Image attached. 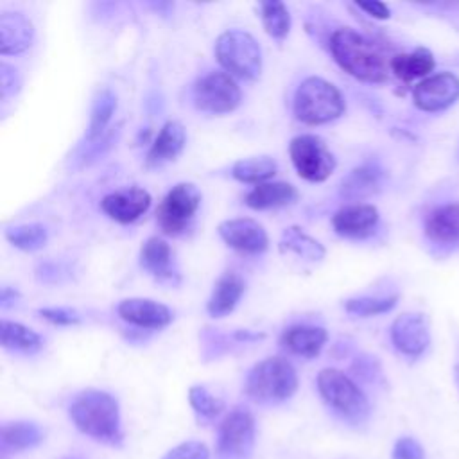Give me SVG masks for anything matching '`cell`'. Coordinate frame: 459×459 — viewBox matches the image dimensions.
I'll return each instance as SVG.
<instances>
[{"mask_svg":"<svg viewBox=\"0 0 459 459\" xmlns=\"http://www.w3.org/2000/svg\"><path fill=\"white\" fill-rule=\"evenodd\" d=\"M68 418L84 436L109 445L120 446L124 441L118 400L102 389H84L68 403Z\"/></svg>","mask_w":459,"mask_h":459,"instance_id":"6da1fadb","label":"cell"},{"mask_svg":"<svg viewBox=\"0 0 459 459\" xmlns=\"http://www.w3.org/2000/svg\"><path fill=\"white\" fill-rule=\"evenodd\" d=\"M330 50L337 65L359 81L384 82L387 63L380 50L362 34L350 27L337 29L330 38Z\"/></svg>","mask_w":459,"mask_h":459,"instance_id":"7a4b0ae2","label":"cell"},{"mask_svg":"<svg viewBox=\"0 0 459 459\" xmlns=\"http://www.w3.org/2000/svg\"><path fill=\"white\" fill-rule=\"evenodd\" d=\"M317 391L323 402L348 427L360 429L371 418V402L359 384L335 368H325L317 375Z\"/></svg>","mask_w":459,"mask_h":459,"instance_id":"3957f363","label":"cell"},{"mask_svg":"<svg viewBox=\"0 0 459 459\" xmlns=\"http://www.w3.org/2000/svg\"><path fill=\"white\" fill-rule=\"evenodd\" d=\"M298 389V373L283 357H267L256 362L246 377L244 391L247 398L260 405L287 402Z\"/></svg>","mask_w":459,"mask_h":459,"instance_id":"277c9868","label":"cell"},{"mask_svg":"<svg viewBox=\"0 0 459 459\" xmlns=\"http://www.w3.org/2000/svg\"><path fill=\"white\" fill-rule=\"evenodd\" d=\"M346 109L337 86L323 77H307L294 93V115L308 126H319L339 118Z\"/></svg>","mask_w":459,"mask_h":459,"instance_id":"5b68a950","label":"cell"},{"mask_svg":"<svg viewBox=\"0 0 459 459\" xmlns=\"http://www.w3.org/2000/svg\"><path fill=\"white\" fill-rule=\"evenodd\" d=\"M215 56L231 77L255 79L262 70V48L258 41L240 29L226 30L217 38Z\"/></svg>","mask_w":459,"mask_h":459,"instance_id":"8992f818","label":"cell"},{"mask_svg":"<svg viewBox=\"0 0 459 459\" xmlns=\"http://www.w3.org/2000/svg\"><path fill=\"white\" fill-rule=\"evenodd\" d=\"M255 443V416L246 407H235L219 423L215 459H251Z\"/></svg>","mask_w":459,"mask_h":459,"instance_id":"52a82bcc","label":"cell"},{"mask_svg":"<svg viewBox=\"0 0 459 459\" xmlns=\"http://www.w3.org/2000/svg\"><path fill=\"white\" fill-rule=\"evenodd\" d=\"M289 154L298 174L312 183L325 181L335 169V158L316 134H298L290 140Z\"/></svg>","mask_w":459,"mask_h":459,"instance_id":"ba28073f","label":"cell"},{"mask_svg":"<svg viewBox=\"0 0 459 459\" xmlns=\"http://www.w3.org/2000/svg\"><path fill=\"white\" fill-rule=\"evenodd\" d=\"M242 91L226 72H210L194 84V104L199 111L222 115L238 108Z\"/></svg>","mask_w":459,"mask_h":459,"instance_id":"9c48e42d","label":"cell"},{"mask_svg":"<svg viewBox=\"0 0 459 459\" xmlns=\"http://www.w3.org/2000/svg\"><path fill=\"white\" fill-rule=\"evenodd\" d=\"M201 204V192L192 183L174 185L156 210V221L163 233L179 235L186 230Z\"/></svg>","mask_w":459,"mask_h":459,"instance_id":"30bf717a","label":"cell"},{"mask_svg":"<svg viewBox=\"0 0 459 459\" xmlns=\"http://www.w3.org/2000/svg\"><path fill=\"white\" fill-rule=\"evenodd\" d=\"M393 346L407 359H420L430 344L429 321L420 312H403L391 325Z\"/></svg>","mask_w":459,"mask_h":459,"instance_id":"8fae6325","label":"cell"},{"mask_svg":"<svg viewBox=\"0 0 459 459\" xmlns=\"http://www.w3.org/2000/svg\"><path fill=\"white\" fill-rule=\"evenodd\" d=\"M459 99V77L450 72H439L420 81L412 90V100L418 109L437 113L450 108Z\"/></svg>","mask_w":459,"mask_h":459,"instance_id":"7c38bea8","label":"cell"},{"mask_svg":"<svg viewBox=\"0 0 459 459\" xmlns=\"http://www.w3.org/2000/svg\"><path fill=\"white\" fill-rule=\"evenodd\" d=\"M221 238L233 249L247 255H258L267 249L269 237L262 224L253 219H228L217 228Z\"/></svg>","mask_w":459,"mask_h":459,"instance_id":"4fadbf2b","label":"cell"},{"mask_svg":"<svg viewBox=\"0 0 459 459\" xmlns=\"http://www.w3.org/2000/svg\"><path fill=\"white\" fill-rule=\"evenodd\" d=\"M151 194L140 186L122 188L102 197L100 210L120 224H129L140 219L151 206Z\"/></svg>","mask_w":459,"mask_h":459,"instance_id":"5bb4252c","label":"cell"},{"mask_svg":"<svg viewBox=\"0 0 459 459\" xmlns=\"http://www.w3.org/2000/svg\"><path fill=\"white\" fill-rule=\"evenodd\" d=\"M425 235L445 253L459 249V203L434 208L425 219Z\"/></svg>","mask_w":459,"mask_h":459,"instance_id":"9a60e30c","label":"cell"},{"mask_svg":"<svg viewBox=\"0 0 459 459\" xmlns=\"http://www.w3.org/2000/svg\"><path fill=\"white\" fill-rule=\"evenodd\" d=\"M120 319L140 328L160 330L172 321V312L167 305L147 298H129L118 303Z\"/></svg>","mask_w":459,"mask_h":459,"instance_id":"2e32d148","label":"cell"},{"mask_svg":"<svg viewBox=\"0 0 459 459\" xmlns=\"http://www.w3.org/2000/svg\"><path fill=\"white\" fill-rule=\"evenodd\" d=\"M378 219V210L373 204L355 203L337 210L332 217V226L339 235L360 238L375 231Z\"/></svg>","mask_w":459,"mask_h":459,"instance_id":"e0dca14e","label":"cell"},{"mask_svg":"<svg viewBox=\"0 0 459 459\" xmlns=\"http://www.w3.org/2000/svg\"><path fill=\"white\" fill-rule=\"evenodd\" d=\"M34 39V27L22 13L0 14V52L4 56L25 52Z\"/></svg>","mask_w":459,"mask_h":459,"instance_id":"ac0fdd59","label":"cell"},{"mask_svg":"<svg viewBox=\"0 0 459 459\" xmlns=\"http://www.w3.org/2000/svg\"><path fill=\"white\" fill-rule=\"evenodd\" d=\"M45 439V430L34 421H9L0 429V452L2 455L20 454L38 446Z\"/></svg>","mask_w":459,"mask_h":459,"instance_id":"d6986e66","label":"cell"},{"mask_svg":"<svg viewBox=\"0 0 459 459\" xmlns=\"http://www.w3.org/2000/svg\"><path fill=\"white\" fill-rule=\"evenodd\" d=\"M382 170L378 165L364 163L350 170L339 186V194L350 201H360L377 194L382 186Z\"/></svg>","mask_w":459,"mask_h":459,"instance_id":"ffe728a7","label":"cell"},{"mask_svg":"<svg viewBox=\"0 0 459 459\" xmlns=\"http://www.w3.org/2000/svg\"><path fill=\"white\" fill-rule=\"evenodd\" d=\"M186 143V131L181 122L169 120L161 126L147 154V165H161L178 158Z\"/></svg>","mask_w":459,"mask_h":459,"instance_id":"44dd1931","label":"cell"},{"mask_svg":"<svg viewBox=\"0 0 459 459\" xmlns=\"http://www.w3.org/2000/svg\"><path fill=\"white\" fill-rule=\"evenodd\" d=\"M326 339H328L326 330L312 325H294L281 333V344L289 351L307 359L319 355Z\"/></svg>","mask_w":459,"mask_h":459,"instance_id":"7402d4cb","label":"cell"},{"mask_svg":"<svg viewBox=\"0 0 459 459\" xmlns=\"http://www.w3.org/2000/svg\"><path fill=\"white\" fill-rule=\"evenodd\" d=\"M244 289L246 283L237 273H224L217 280L213 292L206 303L208 314L213 317H222L230 314L237 307L240 296L244 294Z\"/></svg>","mask_w":459,"mask_h":459,"instance_id":"603a6c76","label":"cell"},{"mask_svg":"<svg viewBox=\"0 0 459 459\" xmlns=\"http://www.w3.org/2000/svg\"><path fill=\"white\" fill-rule=\"evenodd\" d=\"M142 267L158 280H174L176 271L172 267V249L160 237H149L140 249Z\"/></svg>","mask_w":459,"mask_h":459,"instance_id":"cb8c5ba5","label":"cell"},{"mask_svg":"<svg viewBox=\"0 0 459 459\" xmlns=\"http://www.w3.org/2000/svg\"><path fill=\"white\" fill-rule=\"evenodd\" d=\"M298 199V190L285 181H265L255 185L253 190L246 195V204L253 210H267L290 204Z\"/></svg>","mask_w":459,"mask_h":459,"instance_id":"d4e9b609","label":"cell"},{"mask_svg":"<svg viewBox=\"0 0 459 459\" xmlns=\"http://www.w3.org/2000/svg\"><path fill=\"white\" fill-rule=\"evenodd\" d=\"M434 66V56L427 48H416L407 54H398L389 61L391 72L403 82H409L418 77H429Z\"/></svg>","mask_w":459,"mask_h":459,"instance_id":"484cf974","label":"cell"},{"mask_svg":"<svg viewBox=\"0 0 459 459\" xmlns=\"http://www.w3.org/2000/svg\"><path fill=\"white\" fill-rule=\"evenodd\" d=\"M115 109H117V95L108 88L97 91V95L91 102L90 122H88V131H86L88 142H97L99 138H102Z\"/></svg>","mask_w":459,"mask_h":459,"instance_id":"4316f807","label":"cell"},{"mask_svg":"<svg viewBox=\"0 0 459 459\" xmlns=\"http://www.w3.org/2000/svg\"><path fill=\"white\" fill-rule=\"evenodd\" d=\"M0 342L5 350L22 353H36L43 346L41 337L34 330L7 319H4L0 326Z\"/></svg>","mask_w":459,"mask_h":459,"instance_id":"83f0119b","label":"cell"},{"mask_svg":"<svg viewBox=\"0 0 459 459\" xmlns=\"http://www.w3.org/2000/svg\"><path fill=\"white\" fill-rule=\"evenodd\" d=\"M278 170L276 160L271 156H258V158H244L235 161L231 167V176L242 183H253L260 185L265 183V179L273 178Z\"/></svg>","mask_w":459,"mask_h":459,"instance_id":"f1b7e54d","label":"cell"},{"mask_svg":"<svg viewBox=\"0 0 459 459\" xmlns=\"http://www.w3.org/2000/svg\"><path fill=\"white\" fill-rule=\"evenodd\" d=\"M280 249L296 253L305 260H321L325 256V247L298 226H290L283 231Z\"/></svg>","mask_w":459,"mask_h":459,"instance_id":"f546056e","label":"cell"},{"mask_svg":"<svg viewBox=\"0 0 459 459\" xmlns=\"http://www.w3.org/2000/svg\"><path fill=\"white\" fill-rule=\"evenodd\" d=\"M5 238L18 249L23 251H36L47 244L48 231L39 222L20 224L5 230Z\"/></svg>","mask_w":459,"mask_h":459,"instance_id":"4dcf8cb0","label":"cell"},{"mask_svg":"<svg viewBox=\"0 0 459 459\" xmlns=\"http://www.w3.org/2000/svg\"><path fill=\"white\" fill-rule=\"evenodd\" d=\"M260 16L265 32L274 38L281 39L290 30V14L283 2H264L260 4Z\"/></svg>","mask_w":459,"mask_h":459,"instance_id":"1f68e13d","label":"cell"},{"mask_svg":"<svg viewBox=\"0 0 459 459\" xmlns=\"http://www.w3.org/2000/svg\"><path fill=\"white\" fill-rule=\"evenodd\" d=\"M188 402L203 421H213L224 412V402L217 396H213L206 387L203 385H192L188 389Z\"/></svg>","mask_w":459,"mask_h":459,"instance_id":"d6a6232c","label":"cell"},{"mask_svg":"<svg viewBox=\"0 0 459 459\" xmlns=\"http://www.w3.org/2000/svg\"><path fill=\"white\" fill-rule=\"evenodd\" d=\"M398 301V296H384V298H371V296H364V298H351L344 301V308L350 314L355 316H377V314H384L389 312Z\"/></svg>","mask_w":459,"mask_h":459,"instance_id":"836d02e7","label":"cell"},{"mask_svg":"<svg viewBox=\"0 0 459 459\" xmlns=\"http://www.w3.org/2000/svg\"><path fill=\"white\" fill-rule=\"evenodd\" d=\"M391 459H429L427 448L423 443L414 436H400L393 443L391 448Z\"/></svg>","mask_w":459,"mask_h":459,"instance_id":"e575fe53","label":"cell"},{"mask_svg":"<svg viewBox=\"0 0 459 459\" xmlns=\"http://www.w3.org/2000/svg\"><path fill=\"white\" fill-rule=\"evenodd\" d=\"M161 459H210V450L204 443L190 439L170 448Z\"/></svg>","mask_w":459,"mask_h":459,"instance_id":"d590c367","label":"cell"},{"mask_svg":"<svg viewBox=\"0 0 459 459\" xmlns=\"http://www.w3.org/2000/svg\"><path fill=\"white\" fill-rule=\"evenodd\" d=\"M20 90V77L13 66L7 63L0 65V97L2 100H7Z\"/></svg>","mask_w":459,"mask_h":459,"instance_id":"8d00e7d4","label":"cell"},{"mask_svg":"<svg viewBox=\"0 0 459 459\" xmlns=\"http://www.w3.org/2000/svg\"><path fill=\"white\" fill-rule=\"evenodd\" d=\"M38 314L41 317H45L47 321L54 323V325H61V326H66V325H75L79 323V314L72 308H65V307H52V308H39Z\"/></svg>","mask_w":459,"mask_h":459,"instance_id":"74e56055","label":"cell"},{"mask_svg":"<svg viewBox=\"0 0 459 459\" xmlns=\"http://www.w3.org/2000/svg\"><path fill=\"white\" fill-rule=\"evenodd\" d=\"M359 9H362L366 14L378 18V20H385L391 16L389 7L384 2H357L355 4Z\"/></svg>","mask_w":459,"mask_h":459,"instance_id":"f35d334b","label":"cell"},{"mask_svg":"<svg viewBox=\"0 0 459 459\" xmlns=\"http://www.w3.org/2000/svg\"><path fill=\"white\" fill-rule=\"evenodd\" d=\"M16 299H18V292L14 289H9V287L2 289V294H0V307L2 308H9L13 303H16Z\"/></svg>","mask_w":459,"mask_h":459,"instance_id":"ab89813d","label":"cell"},{"mask_svg":"<svg viewBox=\"0 0 459 459\" xmlns=\"http://www.w3.org/2000/svg\"><path fill=\"white\" fill-rule=\"evenodd\" d=\"M454 382H455V387L459 391V362L454 366Z\"/></svg>","mask_w":459,"mask_h":459,"instance_id":"60d3db41","label":"cell"}]
</instances>
